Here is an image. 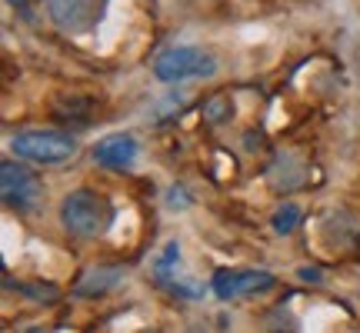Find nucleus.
I'll list each match as a JSON object with an SVG mask.
<instances>
[{
  "mask_svg": "<svg viewBox=\"0 0 360 333\" xmlns=\"http://www.w3.org/2000/svg\"><path fill=\"white\" fill-rule=\"evenodd\" d=\"M274 273L267 270H220L214 273V294L220 300H240V296H254V294H267L274 290Z\"/></svg>",
  "mask_w": 360,
  "mask_h": 333,
  "instance_id": "6",
  "label": "nucleus"
},
{
  "mask_svg": "<svg viewBox=\"0 0 360 333\" xmlns=\"http://www.w3.org/2000/svg\"><path fill=\"white\" fill-rule=\"evenodd\" d=\"M137 154H141V147H137V141L130 133H110V137H103L94 147V160L103 170H127L137 160Z\"/></svg>",
  "mask_w": 360,
  "mask_h": 333,
  "instance_id": "7",
  "label": "nucleus"
},
{
  "mask_svg": "<svg viewBox=\"0 0 360 333\" xmlns=\"http://www.w3.org/2000/svg\"><path fill=\"white\" fill-rule=\"evenodd\" d=\"M180 260V247L177 244H167V250H164V256L157 260V277L164 280V277H170V267Z\"/></svg>",
  "mask_w": 360,
  "mask_h": 333,
  "instance_id": "10",
  "label": "nucleus"
},
{
  "mask_svg": "<svg viewBox=\"0 0 360 333\" xmlns=\"http://www.w3.org/2000/svg\"><path fill=\"white\" fill-rule=\"evenodd\" d=\"M11 150L24 160L34 164H64L77 154V141L64 133V130H44V127H30L20 130L11 137Z\"/></svg>",
  "mask_w": 360,
  "mask_h": 333,
  "instance_id": "2",
  "label": "nucleus"
},
{
  "mask_svg": "<svg viewBox=\"0 0 360 333\" xmlns=\"http://www.w3.org/2000/svg\"><path fill=\"white\" fill-rule=\"evenodd\" d=\"M114 220V210L94 190H74L60 200V223L67 233H74L80 240H94L101 237Z\"/></svg>",
  "mask_w": 360,
  "mask_h": 333,
  "instance_id": "1",
  "label": "nucleus"
},
{
  "mask_svg": "<svg viewBox=\"0 0 360 333\" xmlns=\"http://www.w3.org/2000/svg\"><path fill=\"white\" fill-rule=\"evenodd\" d=\"M154 74L164 84H180V80H193V77H214L217 64L214 57L197 47H170L154 60Z\"/></svg>",
  "mask_w": 360,
  "mask_h": 333,
  "instance_id": "3",
  "label": "nucleus"
},
{
  "mask_svg": "<svg viewBox=\"0 0 360 333\" xmlns=\"http://www.w3.org/2000/svg\"><path fill=\"white\" fill-rule=\"evenodd\" d=\"M7 4H13V7H20V4H24V0H7Z\"/></svg>",
  "mask_w": 360,
  "mask_h": 333,
  "instance_id": "12",
  "label": "nucleus"
},
{
  "mask_svg": "<svg viewBox=\"0 0 360 333\" xmlns=\"http://www.w3.org/2000/svg\"><path fill=\"white\" fill-rule=\"evenodd\" d=\"M300 220H304V210H300V207H297V204H283V207H277V210H274V230L287 237V233H294L297 227H300Z\"/></svg>",
  "mask_w": 360,
  "mask_h": 333,
  "instance_id": "9",
  "label": "nucleus"
},
{
  "mask_svg": "<svg viewBox=\"0 0 360 333\" xmlns=\"http://www.w3.org/2000/svg\"><path fill=\"white\" fill-rule=\"evenodd\" d=\"M120 280H124L120 267H94L74 283V296H101L107 290H114Z\"/></svg>",
  "mask_w": 360,
  "mask_h": 333,
  "instance_id": "8",
  "label": "nucleus"
},
{
  "mask_svg": "<svg viewBox=\"0 0 360 333\" xmlns=\"http://www.w3.org/2000/svg\"><path fill=\"white\" fill-rule=\"evenodd\" d=\"M0 193H4V204L11 210H30L40 200L44 187H40V180L27 166L7 160L0 166Z\"/></svg>",
  "mask_w": 360,
  "mask_h": 333,
  "instance_id": "5",
  "label": "nucleus"
},
{
  "mask_svg": "<svg viewBox=\"0 0 360 333\" xmlns=\"http://www.w3.org/2000/svg\"><path fill=\"white\" fill-rule=\"evenodd\" d=\"M300 277H304V280L321 283V270H317V267H304V270H300Z\"/></svg>",
  "mask_w": 360,
  "mask_h": 333,
  "instance_id": "11",
  "label": "nucleus"
},
{
  "mask_svg": "<svg viewBox=\"0 0 360 333\" xmlns=\"http://www.w3.org/2000/svg\"><path fill=\"white\" fill-rule=\"evenodd\" d=\"M103 7H107V0H47L51 20L74 37H84L101 24Z\"/></svg>",
  "mask_w": 360,
  "mask_h": 333,
  "instance_id": "4",
  "label": "nucleus"
}]
</instances>
